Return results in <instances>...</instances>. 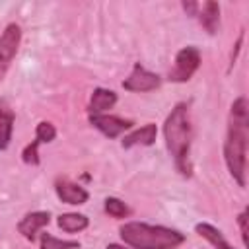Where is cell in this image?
Returning a JSON list of instances; mask_svg holds the SVG:
<instances>
[{
  "mask_svg": "<svg viewBox=\"0 0 249 249\" xmlns=\"http://www.w3.org/2000/svg\"><path fill=\"white\" fill-rule=\"evenodd\" d=\"M161 84V78L156 72L146 70L142 64H134L132 72L128 74V78L123 80V88L126 91H134V93H144V91H152L158 89Z\"/></svg>",
  "mask_w": 249,
  "mask_h": 249,
  "instance_id": "6",
  "label": "cell"
},
{
  "mask_svg": "<svg viewBox=\"0 0 249 249\" xmlns=\"http://www.w3.org/2000/svg\"><path fill=\"white\" fill-rule=\"evenodd\" d=\"M54 191H56V196L66 204H86L89 198V193L82 185H78L70 179H56Z\"/></svg>",
  "mask_w": 249,
  "mask_h": 249,
  "instance_id": "9",
  "label": "cell"
},
{
  "mask_svg": "<svg viewBox=\"0 0 249 249\" xmlns=\"http://www.w3.org/2000/svg\"><path fill=\"white\" fill-rule=\"evenodd\" d=\"M181 6H183V10H185L189 16H196V12H198V4H196V2H183Z\"/></svg>",
  "mask_w": 249,
  "mask_h": 249,
  "instance_id": "21",
  "label": "cell"
},
{
  "mask_svg": "<svg viewBox=\"0 0 249 249\" xmlns=\"http://www.w3.org/2000/svg\"><path fill=\"white\" fill-rule=\"evenodd\" d=\"M195 231H196L200 237H204L210 245H214L216 249H235V247H231V245L226 241L224 233H222L218 228H214L212 224L200 222V224H196V226H195Z\"/></svg>",
  "mask_w": 249,
  "mask_h": 249,
  "instance_id": "14",
  "label": "cell"
},
{
  "mask_svg": "<svg viewBox=\"0 0 249 249\" xmlns=\"http://www.w3.org/2000/svg\"><path fill=\"white\" fill-rule=\"evenodd\" d=\"M51 222V214L45 210H37V212H27L19 222H18V231L27 239V241H35L37 233Z\"/></svg>",
  "mask_w": 249,
  "mask_h": 249,
  "instance_id": "8",
  "label": "cell"
},
{
  "mask_svg": "<svg viewBox=\"0 0 249 249\" xmlns=\"http://www.w3.org/2000/svg\"><path fill=\"white\" fill-rule=\"evenodd\" d=\"M198 66H200V51L196 47H193V45L183 47L175 54L173 68L169 70V80L177 82V84L189 82L193 78V74L198 70Z\"/></svg>",
  "mask_w": 249,
  "mask_h": 249,
  "instance_id": "4",
  "label": "cell"
},
{
  "mask_svg": "<svg viewBox=\"0 0 249 249\" xmlns=\"http://www.w3.org/2000/svg\"><path fill=\"white\" fill-rule=\"evenodd\" d=\"M39 142L37 140H33V142H29L25 148H23V152H21V160L27 163V165H37L39 163Z\"/></svg>",
  "mask_w": 249,
  "mask_h": 249,
  "instance_id": "19",
  "label": "cell"
},
{
  "mask_svg": "<svg viewBox=\"0 0 249 249\" xmlns=\"http://www.w3.org/2000/svg\"><path fill=\"white\" fill-rule=\"evenodd\" d=\"M105 212L113 218H126L130 214V208L126 206V202H123L121 198L117 196H107L105 198V204H103Z\"/></svg>",
  "mask_w": 249,
  "mask_h": 249,
  "instance_id": "17",
  "label": "cell"
},
{
  "mask_svg": "<svg viewBox=\"0 0 249 249\" xmlns=\"http://www.w3.org/2000/svg\"><path fill=\"white\" fill-rule=\"evenodd\" d=\"M119 233L132 249H177L185 241V233L179 230L146 222H126L121 226Z\"/></svg>",
  "mask_w": 249,
  "mask_h": 249,
  "instance_id": "3",
  "label": "cell"
},
{
  "mask_svg": "<svg viewBox=\"0 0 249 249\" xmlns=\"http://www.w3.org/2000/svg\"><path fill=\"white\" fill-rule=\"evenodd\" d=\"M54 136H56V128H54L53 123L41 121V123L35 126V140H37L39 144H49V142L54 140Z\"/></svg>",
  "mask_w": 249,
  "mask_h": 249,
  "instance_id": "18",
  "label": "cell"
},
{
  "mask_svg": "<svg viewBox=\"0 0 249 249\" xmlns=\"http://www.w3.org/2000/svg\"><path fill=\"white\" fill-rule=\"evenodd\" d=\"M89 123H91V126H95L107 138H117L123 132L130 130L132 124H134L130 119H123V117L107 115V113H103V115H89Z\"/></svg>",
  "mask_w": 249,
  "mask_h": 249,
  "instance_id": "7",
  "label": "cell"
},
{
  "mask_svg": "<svg viewBox=\"0 0 249 249\" xmlns=\"http://www.w3.org/2000/svg\"><path fill=\"white\" fill-rule=\"evenodd\" d=\"M14 123H16L14 111L8 107V103L4 99H0V152L10 146L12 132H14Z\"/></svg>",
  "mask_w": 249,
  "mask_h": 249,
  "instance_id": "13",
  "label": "cell"
},
{
  "mask_svg": "<svg viewBox=\"0 0 249 249\" xmlns=\"http://www.w3.org/2000/svg\"><path fill=\"white\" fill-rule=\"evenodd\" d=\"M56 224H58V228H60L62 231H66V233H76V231L86 230L88 224H89V220H88V216H84V214L66 212V214H60V216H58Z\"/></svg>",
  "mask_w": 249,
  "mask_h": 249,
  "instance_id": "15",
  "label": "cell"
},
{
  "mask_svg": "<svg viewBox=\"0 0 249 249\" xmlns=\"http://www.w3.org/2000/svg\"><path fill=\"white\" fill-rule=\"evenodd\" d=\"M115 103H117V93L113 89L95 88L91 91V97H89V103H88V113L89 115H103Z\"/></svg>",
  "mask_w": 249,
  "mask_h": 249,
  "instance_id": "11",
  "label": "cell"
},
{
  "mask_svg": "<svg viewBox=\"0 0 249 249\" xmlns=\"http://www.w3.org/2000/svg\"><path fill=\"white\" fill-rule=\"evenodd\" d=\"M105 249H128V247H124V245H119V243H109Z\"/></svg>",
  "mask_w": 249,
  "mask_h": 249,
  "instance_id": "22",
  "label": "cell"
},
{
  "mask_svg": "<svg viewBox=\"0 0 249 249\" xmlns=\"http://www.w3.org/2000/svg\"><path fill=\"white\" fill-rule=\"evenodd\" d=\"M158 136V126L154 123H148L140 128H134L126 136H123L121 146L123 148H132V146H152Z\"/></svg>",
  "mask_w": 249,
  "mask_h": 249,
  "instance_id": "10",
  "label": "cell"
},
{
  "mask_svg": "<svg viewBox=\"0 0 249 249\" xmlns=\"http://www.w3.org/2000/svg\"><path fill=\"white\" fill-rule=\"evenodd\" d=\"M195 18H198L200 25L210 35H214L216 29H218V23H220V6L216 2H204L202 6L198 4V12H196Z\"/></svg>",
  "mask_w": 249,
  "mask_h": 249,
  "instance_id": "12",
  "label": "cell"
},
{
  "mask_svg": "<svg viewBox=\"0 0 249 249\" xmlns=\"http://www.w3.org/2000/svg\"><path fill=\"white\" fill-rule=\"evenodd\" d=\"M21 43V27L18 23H8L0 35V82L4 80L12 60L16 58Z\"/></svg>",
  "mask_w": 249,
  "mask_h": 249,
  "instance_id": "5",
  "label": "cell"
},
{
  "mask_svg": "<svg viewBox=\"0 0 249 249\" xmlns=\"http://www.w3.org/2000/svg\"><path fill=\"white\" fill-rule=\"evenodd\" d=\"M39 249H80V241H76V239H58L51 233H41Z\"/></svg>",
  "mask_w": 249,
  "mask_h": 249,
  "instance_id": "16",
  "label": "cell"
},
{
  "mask_svg": "<svg viewBox=\"0 0 249 249\" xmlns=\"http://www.w3.org/2000/svg\"><path fill=\"white\" fill-rule=\"evenodd\" d=\"M247 138H249V105L245 97H237L230 107L228 132L224 142V160L230 175L239 187H245V175H247Z\"/></svg>",
  "mask_w": 249,
  "mask_h": 249,
  "instance_id": "1",
  "label": "cell"
},
{
  "mask_svg": "<svg viewBox=\"0 0 249 249\" xmlns=\"http://www.w3.org/2000/svg\"><path fill=\"white\" fill-rule=\"evenodd\" d=\"M163 136H165V146L173 158L177 171L183 177H191V173H193V163H191L193 126H191L187 103H177L171 109V113L165 117Z\"/></svg>",
  "mask_w": 249,
  "mask_h": 249,
  "instance_id": "2",
  "label": "cell"
},
{
  "mask_svg": "<svg viewBox=\"0 0 249 249\" xmlns=\"http://www.w3.org/2000/svg\"><path fill=\"white\" fill-rule=\"evenodd\" d=\"M237 224H239V231H241V239H243V245L247 247L249 239H247V210H241L239 216H237Z\"/></svg>",
  "mask_w": 249,
  "mask_h": 249,
  "instance_id": "20",
  "label": "cell"
}]
</instances>
